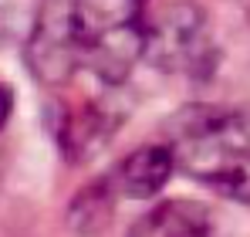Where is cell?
I'll return each mask as SVG.
<instances>
[{"label":"cell","instance_id":"obj_1","mask_svg":"<svg viewBox=\"0 0 250 237\" xmlns=\"http://www.w3.org/2000/svg\"><path fill=\"white\" fill-rule=\"evenodd\" d=\"M146 44V0H44L27 54L44 85H64L78 71L115 85Z\"/></svg>","mask_w":250,"mask_h":237},{"label":"cell","instance_id":"obj_2","mask_svg":"<svg viewBox=\"0 0 250 237\" xmlns=\"http://www.w3.org/2000/svg\"><path fill=\"white\" fill-rule=\"evenodd\" d=\"M169 149L176 169L216 193L250 203V109L193 105L176 116Z\"/></svg>","mask_w":250,"mask_h":237},{"label":"cell","instance_id":"obj_3","mask_svg":"<svg viewBox=\"0 0 250 237\" xmlns=\"http://www.w3.org/2000/svg\"><path fill=\"white\" fill-rule=\"evenodd\" d=\"M152 51H159V58H179V61H196L200 47H207V31H203V17L196 7H172L166 17L149 27V44Z\"/></svg>","mask_w":250,"mask_h":237},{"label":"cell","instance_id":"obj_4","mask_svg":"<svg viewBox=\"0 0 250 237\" xmlns=\"http://www.w3.org/2000/svg\"><path fill=\"white\" fill-rule=\"evenodd\" d=\"M176 169V156L169 146H146L132 156H125L115 169V187L128 193V197H156L163 187L169 183Z\"/></svg>","mask_w":250,"mask_h":237},{"label":"cell","instance_id":"obj_5","mask_svg":"<svg viewBox=\"0 0 250 237\" xmlns=\"http://www.w3.org/2000/svg\"><path fill=\"white\" fill-rule=\"evenodd\" d=\"M128 237H209V217L193 200H166L152 207Z\"/></svg>","mask_w":250,"mask_h":237},{"label":"cell","instance_id":"obj_6","mask_svg":"<svg viewBox=\"0 0 250 237\" xmlns=\"http://www.w3.org/2000/svg\"><path fill=\"white\" fill-rule=\"evenodd\" d=\"M10 105H14V98H10V92L0 85V129H3L7 118H10Z\"/></svg>","mask_w":250,"mask_h":237}]
</instances>
